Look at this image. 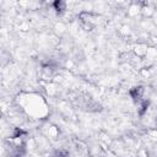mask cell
Here are the masks:
<instances>
[{
  "label": "cell",
  "mask_w": 157,
  "mask_h": 157,
  "mask_svg": "<svg viewBox=\"0 0 157 157\" xmlns=\"http://www.w3.org/2000/svg\"><path fill=\"white\" fill-rule=\"evenodd\" d=\"M15 28L18 29L21 33H27V32H29V29H31V25H29V22L26 21V20H20V21H16Z\"/></svg>",
  "instance_id": "8fae6325"
},
{
  "label": "cell",
  "mask_w": 157,
  "mask_h": 157,
  "mask_svg": "<svg viewBox=\"0 0 157 157\" xmlns=\"http://www.w3.org/2000/svg\"><path fill=\"white\" fill-rule=\"evenodd\" d=\"M42 82V81H40ZM44 92L49 98H58L60 94V85H56L54 82H42Z\"/></svg>",
  "instance_id": "5b68a950"
},
{
  "label": "cell",
  "mask_w": 157,
  "mask_h": 157,
  "mask_svg": "<svg viewBox=\"0 0 157 157\" xmlns=\"http://www.w3.org/2000/svg\"><path fill=\"white\" fill-rule=\"evenodd\" d=\"M148 91H150L148 87H146V86H144V85H137V86L131 87V88L128 91V93H129L131 101H132L135 104H139L140 102L147 99L146 96H147V92H148Z\"/></svg>",
  "instance_id": "3957f363"
},
{
  "label": "cell",
  "mask_w": 157,
  "mask_h": 157,
  "mask_svg": "<svg viewBox=\"0 0 157 157\" xmlns=\"http://www.w3.org/2000/svg\"><path fill=\"white\" fill-rule=\"evenodd\" d=\"M139 75H140V77L147 80V78H151V77H152L153 70H152L151 66H142V67L139 69Z\"/></svg>",
  "instance_id": "4fadbf2b"
},
{
  "label": "cell",
  "mask_w": 157,
  "mask_h": 157,
  "mask_svg": "<svg viewBox=\"0 0 157 157\" xmlns=\"http://www.w3.org/2000/svg\"><path fill=\"white\" fill-rule=\"evenodd\" d=\"M31 157H42V155L40 153H33Z\"/></svg>",
  "instance_id": "d6986e66"
},
{
  "label": "cell",
  "mask_w": 157,
  "mask_h": 157,
  "mask_svg": "<svg viewBox=\"0 0 157 157\" xmlns=\"http://www.w3.org/2000/svg\"><path fill=\"white\" fill-rule=\"evenodd\" d=\"M135 157H150V151L147 147L145 146H141L136 150V153H135Z\"/></svg>",
  "instance_id": "9a60e30c"
},
{
  "label": "cell",
  "mask_w": 157,
  "mask_h": 157,
  "mask_svg": "<svg viewBox=\"0 0 157 157\" xmlns=\"http://www.w3.org/2000/svg\"><path fill=\"white\" fill-rule=\"evenodd\" d=\"M26 150L27 152H34L38 150V144H37V140H36V136H29L27 139V142H26Z\"/></svg>",
  "instance_id": "7c38bea8"
},
{
  "label": "cell",
  "mask_w": 157,
  "mask_h": 157,
  "mask_svg": "<svg viewBox=\"0 0 157 157\" xmlns=\"http://www.w3.org/2000/svg\"><path fill=\"white\" fill-rule=\"evenodd\" d=\"M145 135L152 141V142H157V126L156 128H147L145 130Z\"/></svg>",
  "instance_id": "5bb4252c"
},
{
  "label": "cell",
  "mask_w": 157,
  "mask_h": 157,
  "mask_svg": "<svg viewBox=\"0 0 157 157\" xmlns=\"http://www.w3.org/2000/svg\"><path fill=\"white\" fill-rule=\"evenodd\" d=\"M118 34H119V37H121V38H129V37L132 34V28H131V26L128 25V23H121V25L119 26V28H118Z\"/></svg>",
  "instance_id": "30bf717a"
},
{
  "label": "cell",
  "mask_w": 157,
  "mask_h": 157,
  "mask_svg": "<svg viewBox=\"0 0 157 157\" xmlns=\"http://www.w3.org/2000/svg\"><path fill=\"white\" fill-rule=\"evenodd\" d=\"M156 11V6L150 2H141V12L140 16L142 20H151Z\"/></svg>",
  "instance_id": "8992f818"
},
{
  "label": "cell",
  "mask_w": 157,
  "mask_h": 157,
  "mask_svg": "<svg viewBox=\"0 0 157 157\" xmlns=\"http://www.w3.org/2000/svg\"><path fill=\"white\" fill-rule=\"evenodd\" d=\"M123 157H131V155H130V153H126V155H125V156H123Z\"/></svg>",
  "instance_id": "ffe728a7"
},
{
  "label": "cell",
  "mask_w": 157,
  "mask_h": 157,
  "mask_svg": "<svg viewBox=\"0 0 157 157\" xmlns=\"http://www.w3.org/2000/svg\"><path fill=\"white\" fill-rule=\"evenodd\" d=\"M146 58L147 59H155V58H157V48L156 47H148L147 53H146Z\"/></svg>",
  "instance_id": "2e32d148"
},
{
  "label": "cell",
  "mask_w": 157,
  "mask_h": 157,
  "mask_svg": "<svg viewBox=\"0 0 157 157\" xmlns=\"http://www.w3.org/2000/svg\"><path fill=\"white\" fill-rule=\"evenodd\" d=\"M40 134H43L47 139L55 141V140H59L61 131H60V128H59L56 124L45 120V121L42 124V126H40Z\"/></svg>",
  "instance_id": "7a4b0ae2"
},
{
  "label": "cell",
  "mask_w": 157,
  "mask_h": 157,
  "mask_svg": "<svg viewBox=\"0 0 157 157\" xmlns=\"http://www.w3.org/2000/svg\"><path fill=\"white\" fill-rule=\"evenodd\" d=\"M66 31H67V26H66V23L63 22V21H56V22L53 25V32H54V34H56L58 37L64 36V34L66 33Z\"/></svg>",
  "instance_id": "9c48e42d"
},
{
  "label": "cell",
  "mask_w": 157,
  "mask_h": 157,
  "mask_svg": "<svg viewBox=\"0 0 157 157\" xmlns=\"http://www.w3.org/2000/svg\"><path fill=\"white\" fill-rule=\"evenodd\" d=\"M151 22L153 23V26H157V9H156V11H155V13L151 18Z\"/></svg>",
  "instance_id": "ac0fdd59"
},
{
  "label": "cell",
  "mask_w": 157,
  "mask_h": 157,
  "mask_svg": "<svg viewBox=\"0 0 157 157\" xmlns=\"http://www.w3.org/2000/svg\"><path fill=\"white\" fill-rule=\"evenodd\" d=\"M67 2L66 1H61V0H59V1H53L52 2V5H50V7H52V10L55 12V13H58V15H64L66 11H69L67 10Z\"/></svg>",
  "instance_id": "ba28073f"
},
{
  "label": "cell",
  "mask_w": 157,
  "mask_h": 157,
  "mask_svg": "<svg viewBox=\"0 0 157 157\" xmlns=\"http://www.w3.org/2000/svg\"><path fill=\"white\" fill-rule=\"evenodd\" d=\"M54 157H70V156H69V153H67L66 151H60V152H58Z\"/></svg>",
  "instance_id": "e0dca14e"
},
{
  "label": "cell",
  "mask_w": 157,
  "mask_h": 157,
  "mask_svg": "<svg viewBox=\"0 0 157 157\" xmlns=\"http://www.w3.org/2000/svg\"><path fill=\"white\" fill-rule=\"evenodd\" d=\"M141 12V2H130L126 9V16L129 18H135Z\"/></svg>",
  "instance_id": "52a82bcc"
},
{
  "label": "cell",
  "mask_w": 157,
  "mask_h": 157,
  "mask_svg": "<svg viewBox=\"0 0 157 157\" xmlns=\"http://www.w3.org/2000/svg\"><path fill=\"white\" fill-rule=\"evenodd\" d=\"M148 47H150V45L147 44V42H137V43H135V44L131 47L132 55H135V56L139 58V59H145Z\"/></svg>",
  "instance_id": "277c9868"
},
{
  "label": "cell",
  "mask_w": 157,
  "mask_h": 157,
  "mask_svg": "<svg viewBox=\"0 0 157 157\" xmlns=\"http://www.w3.org/2000/svg\"><path fill=\"white\" fill-rule=\"evenodd\" d=\"M15 104L26 118L32 120H47L50 114L47 99L38 92H18L15 97Z\"/></svg>",
  "instance_id": "6da1fadb"
}]
</instances>
